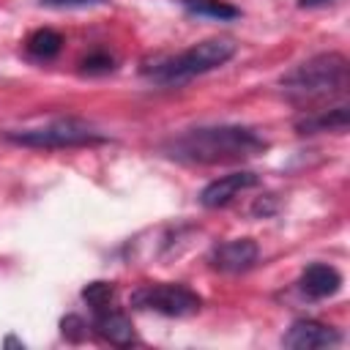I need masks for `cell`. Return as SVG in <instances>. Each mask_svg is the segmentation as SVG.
Masks as SVG:
<instances>
[{
    "label": "cell",
    "instance_id": "1",
    "mask_svg": "<svg viewBox=\"0 0 350 350\" xmlns=\"http://www.w3.org/2000/svg\"><path fill=\"white\" fill-rule=\"evenodd\" d=\"M268 150V139L249 126L221 123L186 129L161 142V153L183 164H232Z\"/></svg>",
    "mask_w": 350,
    "mask_h": 350
},
{
    "label": "cell",
    "instance_id": "2",
    "mask_svg": "<svg viewBox=\"0 0 350 350\" xmlns=\"http://www.w3.org/2000/svg\"><path fill=\"white\" fill-rule=\"evenodd\" d=\"M347 77H350V66L345 55L320 52L298 63L295 68H290L279 79V85L290 101L304 104V101H323V98L342 96L347 88Z\"/></svg>",
    "mask_w": 350,
    "mask_h": 350
},
{
    "label": "cell",
    "instance_id": "3",
    "mask_svg": "<svg viewBox=\"0 0 350 350\" xmlns=\"http://www.w3.org/2000/svg\"><path fill=\"white\" fill-rule=\"evenodd\" d=\"M235 52H238V44L232 38H205L167 60H159L156 66H148L145 77L161 88L183 85L200 74H208V71L224 66Z\"/></svg>",
    "mask_w": 350,
    "mask_h": 350
},
{
    "label": "cell",
    "instance_id": "4",
    "mask_svg": "<svg viewBox=\"0 0 350 350\" xmlns=\"http://www.w3.org/2000/svg\"><path fill=\"white\" fill-rule=\"evenodd\" d=\"M8 142L22 148H38V150H60V148H79V145H101L109 137L101 134L93 123L82 118H52L38 126L27 129H11L3 134Z\"/></svg>",
    "mask_w": 350,
    "mask_h": 350
},
{
    "label": "cell",
    "instance_id": "5",
    "mask_svg": "<svg viewBox=\"0 0 350 350\" xmlns=\"http://www.w3.org/2000/svg\"><path fill=\"white\" fill-rule=\"evenodd\" d=\"M129 304L134 309L156 312V314H164V317H189V314H197L202 309V298L180 282L142 284L131 293Z\"/></svg>",
    "mask_w": 350,
    "mask_h": 350
},
{
    "label": "cell",
    "instance_id": "6",
    "mask_svg": "<svg viewBox=\"0 0 350 350\" xmlns=\"http://www.w3.org/2000/svg\"><path fill=\"white\" fill-rule=\"evenodd\" d=\"M260 257V246L252 238H232L224 243H216L211 252V265L221 273H243L249 271Z\"/></svg>",
    "mask_w": 350,
    "mask_h": 350
},
{
    "label": "cell",
    "instance_id": "7",
    "mask_svg": "<svg viewBox=\"0 0 350 350\" xmlns=\"http://www.w3.org/2000/svg\"><path fill=\"white\" fill-rule=\"evenodd\" d=\"M257 183H260V175H257V172H249V170L221 175V178L211 180V183L200 191V205H202V208H224V205L232 202L241 191L254 189Z\"/></svg>",
    "mask_w": 350,
    "mask_h": 350
},
{
    "label": "cell",
    "instance_id": "8",
    "mask_svg": "<svg viewBox=\"0 0 350 350\" xmlns=\"http://www.w3.org/2000/svg\"><path fill=\"white\" fill-rule=\"evenodd\" d=\"M342 342V334L334 325L317 323V320H295L287 334L282 336L284 347L293 350H314V347H334Z\"/></svg>",
    "mask_w": 350,
    "mask_h": 350
},
{
    "label": "cell",
    "instance_id": "9",
    "mask_svg": "<svg viewBox=\"0 0 350 350\" xmlns=\"http://www.w3.org/2000/svg\"><path fill=\"white\" fill-rule=\"evenodd\" d=\"M339 287H342V273L328 262H312L298 276V290L309 301L331 298V295L339 293Z\"/></svg>",
    "mask_w": 350,
    "mask_h": 350
},
{
    "label": "cell",
    "instance_id": "10",
    "mask_svg": "<svg viewBox=\"0 0 350 350\" xmlns=\"http://www.w3.org/2000/svg\"><path fill=\"white\" fill-rule=\"evenodd\" d=\"M93 328L101 339H107L109 345H118V347H129V345L137 342V334H134V325H131L129 314L115 309L112 304L93 312Z\"/></svg>",
    "mask_w": 350,
    "mask_h": 350
},
{
    "label": "cell",
    "instance_id": "11",
    "mask_svg": "<svg viewBox=\"0 0 350 350\" xmlns=\"http://www.w3.org/2000/svg\"><path fill=\"white\" fill-rule=\"evenodd\" d=\"M350 123V109L345 104L331 107V109H312L295 120L298 134H320V131H347Z\"/></svg>",
    "mask_w": 350,
    "mask_h": 350
},
{
    "label": "cell",
    "instance_id": "12",
    "mask_svg": "<svg viewBox=\"0 0 350 350\" xmlns=\"http://www.w3.org/2000/svg\"><path fill=\"white\" fill-rule=\"evenodd\" d=\"M186 14L202 16V19H216V22H230L241 16V8L224 0H178Z\"/></svg>",
    "mask_w": 350,
    "mask_h": 350
},
{
    "label": "cell",
    "instance_id": "13",
    "mask_svg": "<svg viewBox=\"0 0 350 350\" xmlns=\"http://www.w3.org/2000/svg\"><path fill=\"white\" fill-rule=\"evenodd\" d=\"M25 49H27V55L36 57V60H52V57H57V52L63 49V36H60L57 30H52V27H38V30H33V33L27 36Z\"/></svg>",
    "mask_w": 350,
    "mask_h": 350
},
{
    "label": "cell",
    "instance_id": "14",
    "mask_svg": "<svg viewBox=\"0 0 350 350\" xmlns=\"http://www.w3.org/2000/svg\"><path fill=\"white\" fill-rule=\"evenodd\" d=\"M82 301L90 306V312L104 309L115 301V284L112 282H90L82 287Z\"/></svg>",
    "mask_w": 350,
    "mask_h": 350
},
{
    "label": "cell",
    "instance_id": "15",
    "mask_svg": "<svg viewBox=\"0 0 350 350\" xmlns=\"http://www.w3.org/2000/svg\"><path fill=\"white\" fill-rule=\"evenodd\" d=\"M82 74H109L115 68V57L107 49H93L79 60Z\"/></svg>",
    "mask_w": 350,
    "mask_h": 350
},
{
    "label": "cell",
    "instance_id": "16",
    "mask_svg": "<svg viewBox=\"0 0 350 350\" xmlns=\"http://www.w3.org/2000/svg\"><path fill=\"white\" fill-rule=\"evenodd\" d=\"M60 328H63V336L71 339V342H79L88 334V323L82 317H77V314H66L63 323H60Z\"/></svg>",
    "mask_w": 350,
    "mask_h": 350
},
{
    "label": "cell",
    "instance_id": "17",
    "mask_svg": "<svg viewBox=\"0 0 350 350\" xmlns=\"http://www.w3.org/2000/svg\"><path fill=\"white\" fill-rule=\"evenodd\" d=\"M46 8H93V5H104L107 0H38Z\"/></svg>",
    "mask_w": 350,
    "mask_h": 350
},
{
    "label": "cell",
    "instance_id": "18",
    "mask_svg": "<svg viewBox=\"0 0 350 350\" xmlns=\"http://www.w3.org/2000/svg\"><path fill=\"white\" fill-rule=\"evenodd\" d=\"M331 0H298V8H317V5H325Z\"/></svg>",
    "mask_w": 350,
    "mask_h": 350
}]
</instances>
